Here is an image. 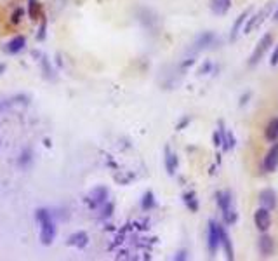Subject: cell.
<instances>
[{"mask_svg": "<svg viewBox=\"0 0 278 261\" xmlns=\"http://www.w3.org/2000/svg\"><path fill=\"white\" fill-rule=\"evenodd\" d=\"M38 9H40V5H38V0H30V18L37 19Z\"/></svg>", "mask_w": 278, "mask_h": 261, "instance_id": "22", "label": "cell"}, {"mask_svg": "<svg viewBox=\"0 0 278 261\" xmlns=\"http://www.w3.org/2000/svg\"><path fill=\"white\" fill-rule=\"evenodd\" d=\"M106 199H108V190L104 186L94 188V190H91V191H89V195H87V202H89V206H91V207L101 206V204L106 202Z\"/></svg>", "mask_w": 278, "mask_h": 261, "instance_id": "5", "label": "cell"}, {"mask_svg": "<svg viewBox=\"0 0 278 261\" xmlns=\"http://www.w3.org/2000/svg\"><path fill=\"white\" fill-rule=\"evenodd\" d=\"M25 44H26L25 37H14L7 45H5V51H7L9 54H18L19 51L25 49Z\"/></svg>", "mask_w": 278, "mask_h": 261, "instance_id": "15", "label": "cell"}, {"mask_svg": "<svg viewBox=\"0 0 278 261\" xmlns=\"http://www.w3.org/2000/svg\"><path fill=\"white\" fill-rule=\"evenodd\" d=\"M68 244H70V246H73V247H78V249H84V247L89 244L87 233H85V232H77V233H73V235H71V237L68 239Z\"/></svg>", "mask_w": 278, "mask_h": 261, "instance_id": "12", "label": "cell"}, {"mask_svg": "<svg viewBox=\"0 0 278 261\" xmlns=\"http://www.w3.org/2000/svg\"><path fill=\"white\" fill-rule=\"evenodd\" d=\"M214 145H216V147H221V136H219V133L214 134Z\"/></svg>", "mask_w": 278, "mask_h": 261, "instance_id": "26", "label": "cell"}, {"mask_svg": "<svg viewBox=\"0 0 278 261\" xmlns=\"http://www.w3.org/2000/svg\"><path fill=\"white\" fill-rule=\"evenodd\" d=\"M35 218H37L38 224H40L42 244H44V246H51L56 239V224L51 218V213H49L47 209H38L37 214H35Z\"/></svg>", "mask_w": 278, "mask_h": 261, "instance_id": "1", "label": "cell"}, {"mask_svg": "<svg viewBox=\"0 0 278 261\" xmlns=\"http://www.w3.org/2000/svg\"><path fill=\"white\" fill-rule=\"evenodd\" d=\"M216 199H217V206H219L221 211H226L228 207H231V193L230 191H217Z\"/></svg>", "mask_w": 278, "mask_h": 261, "instance_id": "16", "label": "cell"}, {"mask_svg": "<svg viewBox=\"0 0 278 261\" xmlns=\"http://www.w3.org/2000/svg\"><path fill=\"white\" fill-rule=\"evenodd\" d=\"M271 44H273V35L271 34H264V37L261 38L259 42H257L256 49H254L252 56L249 58V65L250 67H256L257 63L261 61V59L264 58V54L268 52V49L271 47Z\"/></svg>", "mask_w": 278, "mask_h": 261, "instance_id": "2", "label": "cell"}, {"mask_svg": "<svg viewBox=\"0 0 278 261\" xmlns=\"http://www.w3.org/2000/svg\"><path fill=\"white\" fill-rule=\"evenodd\" d=\"M257 247H259L261 256H271L275 251V240L270 235H263L257 242Z\"/></svg>", "mask_w": 278, "mask_h": 261, "instance_id": "10", "label": "cell"}, {"mask_svg": "<svg viewBox=\"0 0 278 261\" xmlns=\"http://www.w3.org/2000/svg\"><path fill=\"white\" fill-rule=\"evenodd\" d=\"M249 14H250V11H249V9H247V11L242 12V14L237 18V21L233 23V26H231V34H230V38H231V40H235V38H237V35L240 34V28H242V26H243V23L247 21Z\"/></svg>", "mask_w": 278, "mask_h": 261, "instance_id": "13", "label": "cell"}, {"mask_svg": "<svg viewBox=\"0 0 278 261\" xmlns=\"http://www.w3.org/2000/svg\"><path fill=\"white\" fill-rule=\"evenodd\" d=\"M270 63H271V67H277V65H278V45H277V47H275L273 54H271Z\"/></svg>", "mask_w": 278, "mask_h": 261, "instance_id": "24", "label": "cell"}, {"mask_svg": "<svg viewBox=\"0 0 278 261\" xmlns=\"http://www.w3.org/2000/svg\"><path fill=\"white\" fill-rule=\"evenodd\" d=\"M5 70V65H0V72H4Z\"/></svg>", "mask_w": 278, "mask_h": 261, "instance_id": "29", "label": "cell"}, {"mask_svg": "<svg viewBox=\"0 0 278 261\" xmlns=\"http://www.w3.org/2000/svg\"><path fill=\"white\" fill-rule=\"evenodd\" d=\"M271 7H273V4H268L266 7L261 9V11L257 12L256 16H252V18H250V21L245 25V28H243V32H245V34H250V32H254V30H256V28H259L261 23H263L264 19H266L268 16H270Z\"/></svg>", "mask_w": 278, "mask_h": 261, "instance_id": "4", "label": "cell"}, {"mask_svg": "<svg viewBox=\"0 0 278 261\" xmlns=\"http://www.w3.org/2000/svg\"><path fill=\"white\" fill-rule=\"evenodd\" d=\"M30 162H32V151L30 150H25L21 153V157H19V166L21 167H26L30 164Z\"/></svg>", "mask_w": 278, "mask_h": 261, "instance_id": "23", "label": "cell"}, {"mask_svg": "<svg viewBox=\"0 0 278 261\" xmlns=\"http://www.w3.org/2000/svg\"><path fill=\"white\" fill-rule=\"evenodd\" d=\"M264 136H266L268 141H278V118H273V120L268 124Z\"/></svg>", "mask_w": 278, "mask_h": 261, "instance_id": "17", "label": "cell"}, {"mask_svg": "<svg viewBox=\"0 0 278 261\" xmlns=\"http://www.w3.org/2000/svg\"><path fill=\"white\" fill-rule=\"evenodd\" d=\"M277 167H278V143L268 151V155L263 160V169L266 171V173H275Z\"/></svg>", "mask_w": 278, "mask_h": 261, "instance_id": "7", "label": "cell"}, {"mask_svg": "<svg viewBox=\"0 0 278 261\" xmlns=\"http://www.w3.org/2000/svg\"><path fill=\"white\" fill-rule=\"evenodd\" d=\"M184 204L188 206V209L193 211V213H197L198 209V202H197V197H195V193H184Z\"/></svg>", "mask_w": 278, "mask_h": 261, "instance_id": "19", "label": "cell"}, {"mask_svg": "<svg viewBox=\"0 0 278 261\" xmlns=\"http://www.w3.org/2000/svg\"><path fill=\"white\" fill-rule=\"evenodd\" d=\"M217 228H219V246H223L228 260H233L235 254H233V244H231L230 235H228V232L223 228V224H217Z\"/></svg>", "mask_w": 278, "mask_h": 261, "instance_id": "9", "label": "cell"}, {"mask_svg": "<svg viewBox=\"0 0 278 261\" xmlns=\"http://www.w3.org/2000/svg\"><path fill=\"white\" fill-rule=\"evenodd\" d=\"M165 169L169 174H174L177 169V157L176 153H172L171 148H165Z\"/></svg>", "mask_w": 278, "mask_h": 261, "instance_id": "14", "label": "cell"}, {"mask_svg": "<svg viewBox=\"0 0 278 261\" xmlns=\"http://www.w3.org/2000/svg\"><path fill=\"white\" fill-rule=\"evenodd\" d=\"M207 246L210 254L217 253L219 247V228H217L216 221H208V230H207Z\"/></svg>", "mask_w": 278, "mask_h": 261, "instance_id": "3", "label": "cell"}, {"mask_svg": "<svg viewBox=\"0 0 278 261\" xmlns=\"http://www.w3.org/2000/svg\"><path fill=\"white\" fill-rule=\"evenodd\" d=\"M141 206H143V209H144V211L151 209V207L155 206V197H153V193H151V191H146V193H144V197H143V204H141Z\"/></svg>", "mask_w": 278, "mask_h": 261, "instance_id": "21", "label": "cell"}, {"mask_svg": "<svg viewBox=\"0 0 278 261\" xmlns=\"http://www.w3.org/2000/svg\"><path fill=\"white\" fill-rule=\"evenodd\" d=\"M231 0H210V11L216 16H223L230 11Z\"/></svg>", "mask_w": 278, "mask_h": 261, "instance_id": "11", "label": "cell"}, {"mask_svg": "<svg viewBox=\"0 0 278 261\" xmlns=\"http://www.w3.org/2000/svg\"><path fill=\"white\" fill-rule=\"evenodd\" d=\"M176 260H186V256H184V251H183V253H179V254H177V256H176Z\"/></svg>", "mask_w": 278, "mask_h": 261, "instance_id": "27", "label": "cell"}, {"mask_svg": "<svg viewBox=\"0 0 278 261\" xmlns=\"http://www.w3.org/2000/svg\"><path fill=\"white\" fill-rule=\"evenodd\" d=\"M259 202L261 207H264V209H275L277 207V193L271 188H264L259 193Z\"/></svg>", "mask_w": 278, "mask_h": 261, "instance_id": "8", "label": "cell"}, {"mask_svg": "<svg viewBox=\"0 0 278 261\" xmlns=\"http://www.w3.org/2000/svg\"><path fill=\"white\" fill-rule=\"evenodd\" d=\"M212 42H214V34H210V32H207V34H202L200 37H198L197 44H195V45H197L195 49H197V51H198V49H205L207 45L212 44Z\"/></svg>", "mask_w": 278, "mask_h": 261, "instance_id": "18", "label": "cell"}, {"mask_svg": "<svg viewBox=\"0 0 278 261\" xmlns=\"http://www.w3.org/2000/svg\"><path fill=\"white\" fill-rule=\"evenodd\" d=\"M59 4H61V5H63V4H66V0H59Z\"/></svg>", "mask_w": 278, "mask_h": 261, "instance_id": "30", "label": "cell"}, {"mask_svg": "<svg viewBox=\"0 0 278 261\" xmlns=\"http://www.w3.org/2000/svg\"><path fill=\"white\" fill-rule=\"evenodd\" d=\"M254 223L259 228L261 232H266L268 228L271 226V213L270 209H264V207H259L254 214Z\"/></svg>", "mask_w": 278, "mask_h": 261, "instance_id": "6", "label": "cell"}, {"mask_svg": "<svg viewBox=\"0 0 278 261\" xmlns=\"http://www.w3.org/2000/svg\"><path fill=\"white\" fill-rule=\"evenodd\" d=\"M273 18H275V21H278V7H277V11H275V16H273Z\"/></svg>", "mask_w": 278, "mask_h": 261, "instance_id": "28", "label": "cell"}, {"mask_svg": "<svg viewBox=\"0 0 278 261\" xmlns=\"http://www.w3.org/2000/svg\"><path fill=\"white\" fill-rule=\"evenodd\" d=\"M21 14H23V11H21V9H18V11L14 12V18H12V21H14V23H18L19 19H21V18H19V16H21Z\"/></svg>", "mask_w": 278, "mask_h": 261, "instance_id": "25", "label": "cell"}, {"mask_svg": "<svg viewBox=\"0 0 278 261\" xmlns=\"http://www.w3.org/2000/svg\"><path fill=\"white\" fill-rule=\"evenodd\" d=\"M223 218H224V223H226V224H233V223H237L238 214H237V211H235V209L228 207L226 211H223Z\"/></svg>", "mask_w": 278, "mask_h": 261, "instance_id": "20", "label": "cell"}]
</instances>
